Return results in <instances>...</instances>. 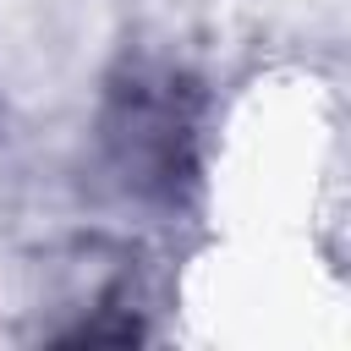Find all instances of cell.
<instances>
[{"mask_svg": "<svg viewBox=\"0 0 351 351\" xmlns=\"http://www.w3.org/2000/svg\"><path fill=\"white\" fill-rule=\"evenodd\" d=\"M186 110H181V93L176 82H132L121 88L115 99V121H110V143L121 154V170L154 192V186H176V170L181 165V148H186Z\"/></svg>", "mask_w": 351, "mask_h": 351, "instance_id": "1", "label": "cell"}]
</instances>
